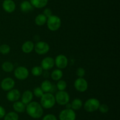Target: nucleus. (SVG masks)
<instances>
[{"mask_svg":"<svg viewBox=\"0 0 120 120\" xmlns=\"http://www.w3.org/2000/svg\"><path fill=\"white\" fill-rule=\"evenodd\" d=\"M41 105L43 108L50 109L56 104L55 95L50 92L44 93L42 97L41 98Z\"/></svg>","mask_w":120,"mask_h":120,"instance_id":"f03ea898","label":"nucleus"},{"mask_svg":"<svg viewBox=\"0 0 120 120\" xmlns=\"http://www.w3.org/2000/svg\"><path fill=\"white\" fill-rule=\"evenodd\" d=\"M52 84H53L49 80H45L41 84V88L42 91L44 92V93L50 92L52 87Z\"/></svg>","mask_w":120,"mask_h":120,"instance_id":"aec40b11","label":"nucleus"},{"mask_svg":"<svg viewBox=\"0 0 120 120\" xmlns=\"http://www.w3.org/2000/svg\"><path fill=\"white\" fill-rule=\"evenodd\" d=\"M34 7L30 2L28 1H23L20 4V9L21 11L25 13H28L29 12L32 11L34 9Z\"/></svg>","mask_w":120,"mask_h":120,"instance_id":"a211bd4d","label":"nucleus"},{"mask_svg":"<svg viewBox=\"0 0 120 120\" xmlns=\"http://www.w3.org/2000/svg\"><path fill=\"white\" fill-rule=\"evenodd\" d=\"M29 2L35 8H42L46 5L48 0H30Z\"/></svg>","mask_w":120,"mask_h":120,"instance_id":"6ab92c4d","label":"nucleus"},{"mask_svg":"<svg viewBox=\"0 0 120 120\" xmlns=\"http://www.w3.org/2000/svg\"><path fill=\"white\" fill-rule=\"evenodd\" d=\"M15 81L10 77L5 78L2 80L1 82V88L5 91H9L13 89L15 86Z\"/></svg>","mask_w":120,"mask_h":120,"instance_id":"9b49d317","label":"nucleus"},{"mask_svg":"<svg viewBox=\"0 0 120 120\" xmlns=\"http://www.w3.org/2000/svg\"><path fill=\"white\" fill-rule=\"evenodd\" d=\"M2 8L7 12L11 13L15 11L16 5L12 0H4L2 2Z\"/></svg>","mask_w":120,"mask_h":120,"instance_id":"4468645a","label":"nucleus"},{"mask_svg":"<svg viewBox=\"0 0 120 120\" xmlns=\"http://www.w3.org/2000/svg\"><path fill=\"white\" fill-rule=\"evenodd\" d=\"M59 117L60 120H76V115L72 109H65L61 111Z\"/></svg>","mask_w":120,"mask_h":120,"instance_id":"6e6552de","label":"nucleus"},{"mask_svg":"<svg viewBox=\"0 0 120 120\" xmlns=\"http://www.w3.org/2000/svg\"><path fill=\"white\" fill-rule=\"evenodd\" d=\"M46 24L49 30L51 31H56L60 28L62 21L58 16L52 15L47 18Z\"/></svg>","mask_w":120,"mask_h":120,"instance_id":"7ed1b4c3","label":"nucleus"},{"mask_svg":"<svg viewBox=\"0 0 120 120\" xmlns=\"http://www.w3.org/2000/svg\"><path fill=\"white\" fill-rule=\"evenodd\" d=\"M47 18L43 14H40L35 17V22L38 26H43L46 24Z\"/></svg>","mask_w":120,"mask_h":120,"instance_id":"4be33fe9","label":"nucleus"},{"mask_svg":"<svg viewBox=\"0 0 120 120\" xmlns=\"http://www.w3.org/2000/svg\"><path fill=\"white\" fill-rule=\"evenodd\" d=\"M56 87L58 91H65L67 88V82L63 80H59L56 84Z\"/></svg>","mask_w":120,"mask_h":120,"instance_id":"bb28decb","label":"nucleus"},{"mask_svg":"<svg viewBox=\"0 0 120 120\" xmlns=\"http://www.w3.org/2000/svg\"><path fill=\"white\" fill-rule=\"evenodd\" d=\"M21 94L19 91L17 89H12L8 92L7 94V99L10 102H15L21 98Z\"/></svg>","mask_w":120,"mask_h":120,"instance_id":"ddd939ff","label":"nucleus"},{"mask_svg":"<svg viewBox=\"0 0 120 120\" xmlns=\"http://www.w3.org/2000/svg\"><path fill=\"white\" fill-rule=\"evenodd\" d=\"M71 109L73 110H79L83 106V102L79 98H75L71 102Z\"/></svg>","mask_w":120,"mask_h":120,"instance_id":"b1692460","label":"nucleus"},{"mask_svg":"<svg viewBox=\"0 0 120 120\" xmlns=\"http://www.w3.org/2000/svg\"><path fill=\"white\" fill-rule=\"evenodd\" d=\"M5 114V109H4V108L3 107L0 105V119L3 118Z\"/></svg>","mask_w":120,"mask_h":120,"instance_id":"72a5a7b5","label":"nucleus"},{"mask_svg":"<svg viewBox=\"0 0 120 120\" xmlns=\"http://www.w3.org/2000/svg\"><path fill=\"white\" fill-rule=\"evenodd\" d=\"M26 105H25L22 101H16L14 102L13 108L16 112L22 113L24 112L26 110Z\"/></svg>","mask_w":120,"mask_h":120,"instance_id":"f3484780","label":"nucleus"},{"mask_svg":"<svg viewBox=\"0 0 120 120\" xmlns=\"http://www.w3.org/2000/svg\"><path fill=\"white\" fill-rule=\"evenodd\" d=\"M43 72V69H42L41 66H35L32 68L31 72L34 76H39L42 75V73Z\"/></svg>","mask_w":120,"mask_h":120,"instance_id":"a878e982","label":"nucleus"},{"mask_svg":"<svg viewBox=\"0 0 120 120\" xmlns=\"http://www.w3.org/2000/svg\"><path fill=\"white\" fill-rule=\"evenodd\" d=\"M25 111L30 117L35 119L40 118L43 114V107L36 101H31L26 105Z\"/></svg>","mask_w":120,"mask_h":120,"instance_id":"f257e3e1","label":"nucleus"},{"mask_svg":"<svg viewBox=\"0 0 120 120\" xmlns=\"http://www.w3.org/2000/svg\"><path fill=\"white\" fill-rule=\"evenodd\" d=\"M55 65H56L58 69H60L66 68L68 65V58L63 54L58 55L55 60Z\"/></svg>","mask_w":120,"mask_h":120,"instance_id":"9d476101","label":"nucleus"},{"mask_svg":"<svg viewBox=\"0 0 120 120\" xmlns=\"http://www.w3.org/2000/svg\"><path fill=\"white\" fill-rule=\"evenodd\" d=\"M63 73L61 69H56L52 72L50 74L52 79L54 81H59L61 80L62 78L63 77Z\"/></svg>","mask_w":120,"mask_h":120,"instance_id":"412c9836","label":"nucleus"},{"mask_svg":"<svg viewBox=\"0 0 120 120\" xmlns=\"http://www.w3.org/2000/svg\"><path fill=\"white\" fill-rule=\"evenodd\" d=\"M43 14L46 16V18L49 17L51 15H52V11L49 8H46V9H44L43 12Z\"/></svg>","mask_w":120,"mask_h":120,"instance_id":"473e14b6","label":"nucleus"},{"mask_svg":"<svg viewBox=\"0 0 120 120\" xmlns=\"http://www.w3.org/2000/svg\"><path fill=\"white\" fill-rule=\"evenodd\" d=\"M41 65L43 70L49 71L55 65V60L50 56H46L42 60Z\"/></svg>","mask_w":120,"mask_h":120,"instance_id":"f8f14e48","label":"nucleus"},{"mask_svg":"<svg viewBox=\"0 0 120 120\" xmlns=\"http://www.w3.org/2000/svg\"><path fill=\"white\" fill-rule=\"evenodd\" d=\"M18 114L16 112L11 111L6 114L4 117V120H18Z\"/></svg>","mask_w":120,"mask_h":120,"instance_id":"393cba45","label":"nucleus"},{"mask_svg":"<svg viewBox=\"0 0 120 120\" xmlns=\"http://www.w3.org/2000/svg\"><path fill=\"white\" fill-rule=\"evenodd\" d=\"M11 51V47L8 44H2L0 45V53L3 55L9 54Z\"/></svg>","mask_w":120,"mask_h":120,"instance_id":"cd10ccee","label":"nucleus"},{"mask_svg":"<svg viewBox=\"0 0 120 120\" xmlns=\"http://www.w3.org/2000/svg\"><path fill=\"white\" fill-rule=\"evenodd\" d=\"M33 94L37 98H41L42 95L44 94V92L42 91L41 87H36V88H34Z\"/></svg>","mask_w":120,"mask_h":120,"instance_id":"c85d7f7f","label":"nucleus"},{"mask_svg":"<svg viewBox=\"0 0 120 120\" xmlns=\"http://www.w3.org/2000/svg\"><path fill=\"white\" fill-rule=\"evenodd\" d=\"M86 71L82 67H79L76 70V75L79 76V78H83V76L85 75Z\"/></svg>","mask_w":120,"mask_h":120,"instance_id":"7c9ffc66","label":"nucleus"},{"mask_svg":"<svg viewBox=\"0 0 120 120\" xmlns=\"http://www.w3.org/2000/svg\"><path fill=\"white\" fill-rule=\"evenodd\" d=\"M2 69L6 72H11L14 70V66L12 62L9 61H5L2 64Z\"/></svg>","mask_w":120,"mask_h":120,"instance_id":"5701e85b","label":"nucleus"},{"mask_svg":"<svg viewBox=\"0 0 120 120\" xmlns=\"http://www.w3.org/2000/svg\"><path fill=\"white\" fill-rule=\"evenodd\" d=\"M29 72L28 68L19 66L14 69V75L18 80H25L28 77Z\"/></svg>","mask_w":120,"mask_h":120,"instance_id":"0eeeda50","label":"nucleus"},{"mask_svg":"<svg viewBox=\"0 0 120 120\" xmlns=\"http://www.w3.org/2000/svg\"><path fill=\"white\" fill-rule=\"evenodd\" d=\"M74 87L77 91L84 92L87 90L88 82L83 78H78L74 82Z\"/></svg>","mask_w":120,"mask_h":120,"instance_id":"1a4fd4ad","label":"nucleus"},{"mask_svg":"<svg viewBox=\"0 0 120 120\" xmlns=\"http://www.w3.org/2000/svg\"><path fill=\"white\" fill-rule=\"evenodd\" d=\"M64 105L66 106V109H71V103H69V102L67 103L66 105Z\"/></svg>","mask_w":120,"mask_h":120,"instance_id":"c9c22d12","label":"nucleus"},{"mask_svg":"<svg viewBox=\"0 0 120 120\" xmlns=\"http://www.w3.org/2000/svg\"><path fill=\"white\" fill-rule=\"evenodd\" d=\"M42 120H57V118L53 114H49L46 115L43 118Z\"/></svg>","mask_w":120,"mask_h":120,"instance_id":"2f4dec72","label":"nucleus"},{"mask_svg":"<svg viewBox=\"0 0 120 120\" xmlns=\"http://www.w3.org/2000/svg\"><path fill=\"white\" fill-rule=\"evenodd\" d=\"M33 96H34V94H33L32 92L30 90H26L23 92L22 94V98H21L22 101H21L26 105L31 102L33 99Z\"/></svg>","mask_w":120,"mask_h":120,"instance_id":"2eb2a0df","label":"nucleus"},{"mask_svg":"<svg viewBox=\"0 0 120 120\" xmlns=\"http://www.w3.org/2000/svg\"><path fill=\"white\" fill-rule=\"evenodd\" d=\"M50 49V46L47 42L40 41L36 42L34 46V50L38 55L47 54Z\"/></svg>","mask_w":120,"mask_h":120,"instance_id":"423d86ee","label":"nucleus"},{"mask_svg":"<svg viewBox=\"0 0 120 120\" xmlns=\"http://www.w3.org/2000/svg\"><path fill=\"white\" fill-rule=\"evenodd\" d=\"M98 110L100 112L103 114H105L107 113L109 111V107L107 105L105 104H103L100 105L99 107H98Z\"/></svg>","mask_w":120,"mask_h":120,"instance_id":"c756f323","label":"nucleus"},{"mask_svg":"<svg viewBox=\"0 0 120 120\" xmlns=\"http://www.w3.org/2000/svg\"><path fill=\"white\" fill-rule=\"evenodd\" d=\"M100 102L97 99L91 98L86 101L84 104V108L87 112H93L98 109Z\"/></svg>","mask_w":120,"mask_h":120,"instance_id":"20e7f679","label":"nucleus"},{"mask_svg":"<svg viewBox=\"0 0 120 120\" xmlns=\"http://www.w3.org/2000/svg\"><path fill=\"white\" fill-rule=\"evenodd\" d=\"M57 87H56V85L52 84V87L51 90H50V93L53 94V93L56 92H57V91H57Z\"/></svg>","mask_w":120,"mask_h":120,"instance_id":"f704fd0d","label":"nucleus"},{"mask_svg":"<svg viewBox=\"0 0 120 120\" xmlns=\"http://www.w3.org/2000/svg\"><path fill=\"white\" fill-rule=\"evenodd\" d=\"M34 46H35V44L32 41H27L22 44L21 48L23 52L26 53V54H29L34 50Z\"/></svg>","mask_w":120,"mask_h":120,"instance_id":"dca6fc26","label":"nucleus"},{"mask_svg":"<svg viewBox=\"0 0 120 120\" xmlns=\"http://www.w3.org/2000/svg\"><path fill=\"white\" fill-rule=\"evenodd\" d=\"M55 101L60 105H64L69 102L70 96L65 91H58L55 94Z\"/></svg>","mask_w":120,"mask_h":120,"instance_id":"39448f33","label":"nucleus"}]
</instances>
